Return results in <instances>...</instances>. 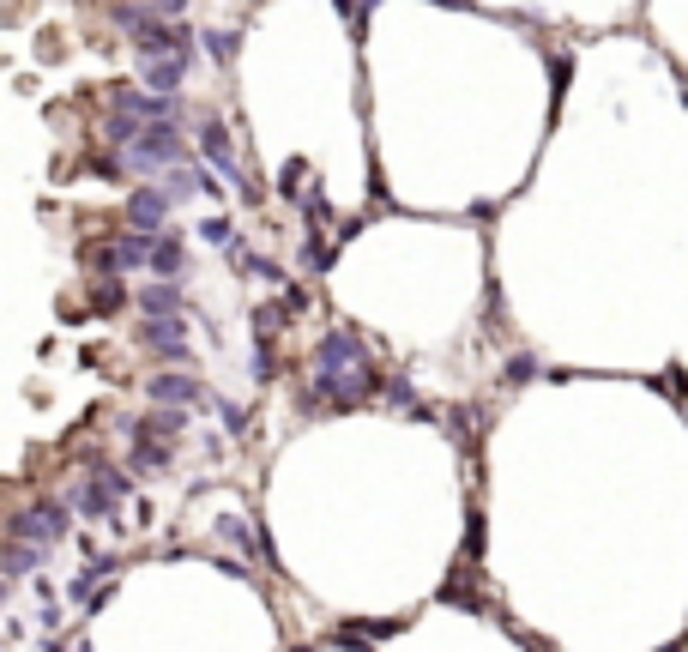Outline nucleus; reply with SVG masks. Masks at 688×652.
Instances as JSON below:
<instances>
[{
  "label": "nucleus",
  "instance_id": "39448f33",
  "mask_svg": "<svg viewBox=\"0 0 688 652\" xmlns=\"http://www.w3.org/2000/svg\"><path fill=\"white\" fill-rule=\"evenodd\" d=\"M139 345H145L157 363H188V357H194V351H188V320H182V314H145Z\"/></svg>",
  "mask_w": 688,
  "mask_h": 652
},
{
  "label": "nucleus",
  "instance_id": "412c9836",
  "mask_svg": "<svg viewBox=\"0 0 688 652\" xmlns=\"http://www.w3.org/2000/svg\"><path fill=\"white\" fill-rule=\"evenodd\" d=\"M0 598H7V586H0Z\"/></svg>",
  "mask_w": 688,
  "mask_h": 652
},
{
  "label": "nucleus",
  "instance_id": "423d86ee",
  "mask_svg": "<svg viewBox=\"0 0 688 652\" xmlns=\"http://www.w3.org/2000/svg\"><path fill=\"white\" fill-rule=\"evenodd\" d=\"M145 399H151V405H176V411H188V405H206L212 393H206L194 375L163 369V375H151V381H145Z\"/></svg>",
  "mask_w": 688,
  "mask_h": 652
},
{
  "label": "nucleus",
  "instance_id": "9b49d317",
  "mask_svg": "<svg viewBox=\"0 0 688 652\" xmlns=\"http://www.w3.org/2000/svg\"><path fill=\"white\" fill-rule=\"evenodd\" d=\"M139 308H145V314H182V284H176V278H151V284L139 290Z\"/></svg>",
  "mask_w": 688,
  "mask_h": 652
},
{
  "label": "nucleus",
  "instance_id": "20e7f679",
  "mask_svg": "<svg viewBox=\"0 0 688 652\" xmlns=\"http://www.w3.org/2000/svg\"><path fill=\"white\" fill-rule=\"evenodd\" d=\"M7 538H13V544H37V550L61 544V538H67V502H31L25 514L7 520Z\"/></svg>",
  "mask_w": 688,
  "mask_h": 652
},
{
  "label": "nucleus",
  "instance_id": "6e6552de",
  "mask_svg": "<svg viewBox=\"0 0 688 652\" xmlns=\"http://www.w3.org/2000/svg\"><path fill=\"white\" fill-rule=\"evenodd\" d=\"M121 212H127V230H139V236H157V230L169 224V200H163L151 182H145V188H133Z\"/></svg>",
  "mask_w": 688,
  "mask_h": 652
},
{
  "label": "nucleus",
  "instance_id": "dca6fc26",
  "mask_svg": "<svg viewBox=\"0 0 688 652\" xmlns=\"http://www.w3.org/2000/svg\"><path fill=\"white\" fill-rule=\"evenodd\" d=\"M206 49H212V61H224V67H230L242 43H236V31H206Z\"/></svg>",
  "mask_w": 688,
  "mask_h": 652
},
{
  "label": "nucleus",
  "instance_id": "1a4fd4ad",
  "mask_svg": "<svg viewBox=\"0 0 688 652\" xmlns=\"http://www.w3.org/2000/svg\"><path fill=\"white\" fill-rule=\"evenodd\" d=\"M188 67H194V55H145L139 85H145V91H163V97H176L182 79H188Z\"/></svg>",
  "mask_w": 688,
  "mask_h": 652
},
{
  "label": "nucleus",
  "instance_id": "0eeeda50",
  "mask_svg": "<svg viewBox=\"0 0 688 652\" xmlns=\"http://www.w3.org/2000/svg\"><path fill=\"white\" fill-rule=\"evenodd\" d=\"M169 206L176 200H194V194H218V182L206 176V170H194V163H169V170H157V182H151Z\"/></svg>",
  "mask_w": 688,
  "mask_h": 652
},
{
  "label": "nucleus",
  "instance_id": "f3484780",
  "mask_svg": "<svg viewBox=\"0 0 688 652\" xmlns=\"http://www.w3.org/2000/svg\"><path fill=\"white\" fill-rule=\"evenodd\" d=\"M200 236H206L212 248H230V242H236V224H230V218H200Z\"/></svg>",
  "mask_w": 688,
  "mask_h": 652
},
{
  "label": "nucleus",
  "instance_id": "aec40b11",
  "mask_svg": "<svg viewBox=\"0 0 688 652\" xmlns=\"http://www.w3.org/2000/svg\"><path fill=\"white\" fill-rule=\"evenodd\" d=\"M145 13H151V19H182L188 0H145Z\"/></svg>",
  "mask_w": 688,
  "mask_h": 652
},
{
  "label": "nucleus",
  "instance_id": "f257e3e1",
  "mask_svg": "<svg viewBox=\"0 0 688 652\" xmlns=\"http://www.w3.org/2000/svg\"><path fill=\"white\" fill-rule=\"evenodd\" d=\"M381 387V369L363 345L357 326H332L308 357V393L296 399L302 411H351Z\"/></svg>",
  "mask_w": 688,
  "mask_h": 652
},
{
  "label": "nucleus",
  "instance_id": "f03ea898",
  "mask_svg": "<svg viewBox=\"0 0 688 652\" xmlns=\"http://www.w3.org/2000/svg\"><path fill=\"white\" fill-rule=\"evenodd\" d=\"M109 19H115L127 37H133L139 61H145V55H194V49H200L188 25H176V19H151L145 7H127V0H121V7H115Z\"/></svg>",
  "mask_w": 688,
  "mask_h": 652
},
{
  "label": "nucleus",
  "instance_id": "a211bd4d",
  "mask_svg": "<svg viewBox=\"0 0 688 652\" xmlns=\"http://www.w3.org/2000/svg\"><path fill=\"white\" fill-rule=\"evenodd\" d=\"M242 266H248V278H260V284H284L278 260H266V254H242Z\"/></svg>",
  "mask_w": 688,
  "mask_h": 652
},
{
  "label": "nucleus",
  "instance_id": "6ab92c4d",
  "mask_svg": "<svg viewBox=\"0 0 688 652\" xmlns=\"http://www.w3.org/2000/svg\"><path fill=\"white\" fill-rule=\"evenodd\" d=\"M212 405H218V417L230 423V435H248V411H242V405H224V399H212Z\"/></svg>",
  "mask_w": 688,
  "mask_h": 652
},
{
  "label": "nucleus",
  "instance_id": "4468645a",
  "mask_svg": "<svg viewBox=\"0 0 688 652\" xmlns=\"http://www.w3.org/2000/svg\"><path fill=\"white\" fill-rule=\"evenodd\" d=\"M37 562H43L37 544H13V538H7V550H0V574H31Z\"/></svg>",
  "mask_w": 688,
  "mask_h": 652
},
{
  "label": "nucleus",
  "instance_id": "2eb2a0df",
  "mask_svg": "<svg viewBox=\"0 0 688 652\" xmlns=\"http://www.w3.org/2000/svg\"><path fill=\"white\" fill-rule=\"evenodd\" d=\"M91 302H97L103 314H115V308L127 302V284H121V278H97V290H91Z\"/></svg>",
  "mask_w": 688,
  "mask_h": 652
},
{
  "label": "nucleus",
  "instance_id": "7ed1b4c3",
  "mask_svg": "<svg viewBox=\"0 0 688 652\" xmlns=\"http://www.w3.org/2000/svg\"><path fill=\"white\" fill-rule=\"evenodd\" d=\"M121 163H127V170H139V176H157V170H169V163H188V145H182L176 121H145Z\"/></svg>",
  "mask_w": 688,
  "mask_h": 652
},
{
  "label": "nucleus",
  "instance_id": "f8f14e48",
  "mask_svg": "<svg viewBox=\"0 0 688 652\" xmlns=\"http://www.w3.org/2000/svg\"><path fill=\"white\" fill-rule=\"evenodd\" d=\"M127 441H133V471L139 477L169 471V441H157V435H127Z\"/></svg>",
  "mask_w": 688,
  "mask_h": 652
},
{
  "label": "nucleus",
  "instance_id": "ddd939ff",
  "mask_svg": "<svg viewBox=\"0 0 688 652\" xmlns=\"http://www.w3.org/2000/svg\"><path fill=\"white\" fill-rule=\"evenodd\" d=\"M139 115H127V109H109V121H103V139H109V151H127L133 139H139Z\"/></svg>",
  "mask_w": 688,
  "mask_h": 652
},
{
  "label": "nucleus",
  "instance_id": "9d476101",
  "mask_svg": "<svg viewBox=\"0 0 688 652\" xmlns=\"http://www.w3.org/2000/svg\"><path fill=\"white\" fill-rule=\"evenodd\" d=\"M145 266H151L157 278H176V284H182V272H188V248H182V236H176V230H157L151 248H145Z\"/></svg>",
  "mask_w": 688,
  "mask_h": 652
}]
</instances>
